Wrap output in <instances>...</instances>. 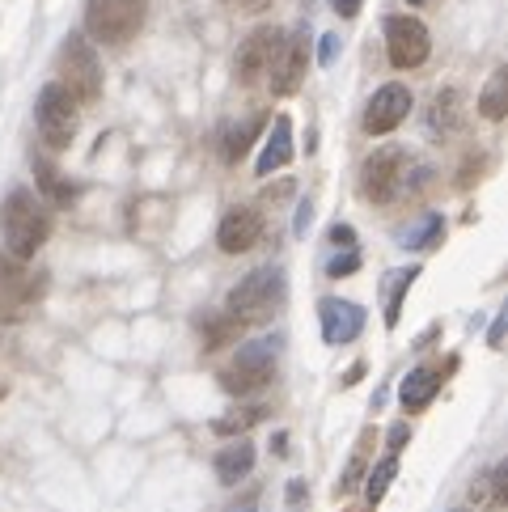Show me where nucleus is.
<instances>
[{
  "mask_svg": "<svg viewBox=\"0 0 508 512\" xmlns=\"http://www.w3.org/2000/svg\"><path fill=\"white\" fill-rule=\"evenodd\" d=\"M0 225H5V250L13 259H34L51 237V212L34 199V191H13L0 208Z\"/></svg>",
  "mask_w": 508,
  "mask_h": 512,
  "instance_id": "1",
  "label": "nucleus"
},
{
  "mask_svg": "<svg viewBox=\"0 0 508 512\" xmlns=\"http://www.w3.org/2000/svg\"><path fill=\"white\" fill-rule=\"evenodd\" d=\"M284 305V271L259 267L229 292V318L238 326H263L280 314Z\"/></svg>",
  "mask_w": 508,
  "mask_h": 512,
  "instance_id": "2",
  "label": "nucleus"
},
{
  "mask_svg": "<svg viewBox=\"0 0 508 512\" xmlns=\"http://www.w3.org/2000/svg\"><path fill=\"white\" fill-rule=\"evenodd\" d=\"M144 13H149V0H89L85 30L89 39H98L106 47H123L140 34Z\"/></svg>",
  "mask_w": 508,
  "mask_h": 512,
  "instance_id": "3",
  "label": "nucleus"
},
{
  "mask_svg": "<svg viewBox=\"0 0 508 512\" xmlns=\"http://www.w3.org/2000/svg\"><path fill=\"white\" fill-rule=\"evenodd\" d=\"M60 85L68 89V98L77 106H89L102 98V64H98V51L89 47L85 34H68L60 43Z\"/></svg>",
  "mask_w": 508,
  "mask_h": 512,
  "instance_id": "4",
  "label": "nucleus"
},
{
  "mask_svg": "<svg viewBox=\"0 0 508 512\" xmlns=\"http://www.w3.org/2000/svg\"><path fill=\"white\" fill-rule=\"evenodd\" d=\"M271 377H276V343L254 339V343H242L221 369V390L246 398V394H259Z\"/></svg>",
  "mask_w": 508,
  "mask_h": 512,
  "instance_id": "5",
  "label": "nucleus"
},
{
  "mask_svg": "<svg viewBox=\"0 0 508 512\" xmlns=\"http://www.w3.org/2000/svg\"><path fill=\"white\" fill-rule=\"evenodd\" d=\"M34 123H39V136L47 149H68L72 136H77V102L68 98V89L56 85H43L39 102H34Z\"/></svg>",
  "mask_w": 508,
  "mask_h": 512,
  "instance_id": "6",
  "label": "nucleus"
},
{
  "mask_svg": "<svg viewBox=\"0 0 508 512\" xmlns=\"http://www.w3.org/2000/svg\"><path fill=\"white\" fill-rule=\"evenodd\" d=\"M386 56L398 72L420 68L432 56V34L420 17H407V13L386 17Z\"/></svg>",
  "mask_w": 508,
  "mask_h": 512,
  "instance_id": "7",
  "label": "nucleus"
},
{
  "mask_svg": "<svg viewBox=\"0 0 508 512\" xmlns=\"http://www.w3.org/2000/svg\"><path fill=\"white\" fill-rule=\"evenodd\" d=\"M403 174H407V153L398 144H386V149H377L360 166V195L369 204H390L394 191L403 187Z\"/></svg>",
  "mask_w": 508,
  "mask_h": 512,
  "instance_id": "8",
  "label": "nucleus"
},
{
  "mask_svg": "<svg viewBox=\"0 0 508 512\" xmlns=\"http://www.w3.org/2000/svg\"><path fill=\"white\" fill-rule=\"evenodd\" d=\"M305 64H310V34L297 30V34H284V43L276 51V60L267 68V81H271V94L280 98H293L301 81H305Z\"/></svg>",
  "mask_w": 508,
  "mask_h": 512,
  "instance_id": "9",
  "label": "nucleus"
},
{
  "mask_svg": "<svg viewBox=\"0 0 508 512\" xmlns=\"http://www.w3.org/2000/svg\"><path fill=\"white\" fill-rule=\"evenodd\" d=\"M284 43V30L280 26H259L254 34H246V43L238 47V64H233V72H238L242 85H254L267 77L271 60H276V51Z\"/></svg>",
  "mask_w": 508,
  "mask_h": 512,
  "instance_id": "10",
  "label": "nucleus"
},
{
  "mask_svg": "<svg viewBox=\"0 0 508 512\" xmlns=\"http://www.w3.org/2000/svg\"><path fill=\"white\" fill-rule=\"evenodd\" d=\"M407 115H411V89L390 81V85H381L365 106V132L369 136H390Z\"/></svg>",
  "mask_w": 508,
  "mask_h": 512,
  "instance_id": "11",
  "label": "nucleus"
},
{
  "mask_svg": "<svg viewBox=\"0 0 508 512\" xmlns=\"http://www.w3.org/2000/svg\"><path fill=\"white\" fill-rule=\"evenodd\" d=\"M318 318H322V339L331 347L352 343V339H360V331H365V309L356 301H343V297H326L318 305Z\"/></svg>",
  "mask_w": 508,
  "mask_h": 512,
  "instance_id": "12",
  "label": "nucleus"
},
{
  "mask_svg": "<svg viewBox=\"0 0 508 512\" xmlns=\"http://www.w3.org/2000/svg\"><path fill=\"white\" fill-rule=\"evenodd\" d=\"M259 237H263V216L254 208H229L221 216V229H216V242H221L225 254H246Z\"/></svg>",
  "mask_w": 508,
  "mask_h": 512,
  "instance_id": "13",
  "label": "nucleus"
},
{
  "mask_svg": "<svg viewBox=\"0 0 508 512\" xmlns=\"http://www.w3.org/2000/svg\"><path fill=\"white\" fill-rule=\"evenodd\" d=\"M288 161H293V119L276 115V119H271L267 140H263V153H259V161H254V174L267 178V174L284 170Z\"/></svg>",
  "mask_w": 508,
  "mask_h": 512,
  "instance_id": "14",
  "label": "nucleus"
},
{
  "mask_svg": "<svg viewBox=\"0 0 508 512\" xmlns=\"http://www.w3.org/2000/svg\"><path fill=\"white\" fill-rule=\"evenodd\" d=\"M0 292L5 297H13L17 305H30L43 297V280L34 276V271H26V259H13V254H0Z\"/></svg>",
  "mask_w": 508,
  "mask_h": 512,
  "instance_id": "15",
  "label": "nucleus"
},
{
  "mask_svg": "<svg viewBox=\"0 0 508 512\" xmlns=\"http://www.w3.org/2000/svg\"><path fill=\"white\" fill-rule=\"evenodd\" d=\"M428 127L437 136H458L462 132V127H466V98H462V89H441V94L432 98Z\"/></svg>",
  "mask_w": 508,
  "mask_h": 512,
  "instance_id": "16",
  "label": "nucleus"
},
{
  "mask_svg": "<svg viewBox=\"0 0 508 512\" xmlns=\"http://www.w3.org/2000/svg\"><path fill=\"white\" fill-rule=\"evenodd\" d=\"M437 390H441V373H437V369H415V373H407L398 398H403L407 411H424L428 402L437 398Z\"/></svg>",
  "mask_w": 508,
  "mask_h": 512,
  "instance_id": "17",
  "label": "nucleus"
},
{
  "mask_svg": "<svg viewBox=\"0 0 508 512\" xmlns=\"http://www.w3.org/2000/svg\"><path fill=\"white\" fill-rule=\"evenodd\" d=\"M250 466H254V445H246V441L216 453V479H221L225 487H238L250 474Z\"/></svg>",
  "mask_w": 508,
  "mask_h": 512,
  "instance_id": "18",
  "label": "nucleus"
},
{
  "mask_svg": "<svg viewBox=\"0 0 508 512\" xmlns=\"http://www.w3.org/2000/svg\"><path fill=\"white\" fill-rule=\"evenodd\" d=\"M30 166H34V182H39V191H43L56 208H64L68 199H72V182H68L56 166H51L47 157H30Z\"/></svg>",
  "mask_w": 508,
  "mask_h": 512,
  "instance_id": "19",
  "label": "nucleus"
},
{
  "mask_svg": "<svg viewBox=\"0 0 508 512\" xmlns=\"http://www.w3.org/2000/svg\"><path fill=\"white\" fill-rule=\"evenodd\" d=\"M479 115L492 123H500L508 115V68H496L492 77H487L483 94H479Z\"/></svg>",
  "mask_w": 508,
  "mask_h": 512,
  "instance_id": "20",
  "label": "nucleus"
},
{
  "mask_svg": "<svg viewBox=\"0 0 508 512\" xmlns=\"http://www.w3.org/2000/svg\"><path fill=\"white\" fill-rule=\"evenodd\" d=\"M263 127H267L263 115H250V119H242V123H233L229 132H225V161H242V157L250 153V144L259 140Z\"/></svg>",
  "mask_w": 508,
  "mask_h": 512,
  "instance_id": "21",
  "label": "nucleus"
},
{
  "mask_svg": "<svg viewBox=\"0 0 508 512\" xmlns=\"http://www.w3.org/2000/svg\"><path fill=\"white\" fill-rule=\"evenodd\" d=\"M415 276H420V267H403V271H390V276H386V326H390V331L398 326L403 297H407V288H411Z\"/></svg>",
  "mask_w": 508,
  "mask_h": 512,
  "instance_id": "22",
  "label": "nucleus"
},
{
  "mask_svg": "<svg viewBox=\"0 0 508 512\" xmlns=\"http://www.w3.org/2000/svg\"><path fill=\"white\" fill-rule=\"evenodd\" d=\"M470 500H475V504H492V508H500V504L508 500V462H496L487 479H479L475 487H470Z\"/></svg>",
  "mask_w": 508,
  "mask_h": 512,
  "instance_id": "23",
  "label": "nucleus"
},
{
  "mask_svg": "<svg viewBox=\"0 0 508 512\" xmlns=\"http://www.w3.org/2000/svg\"><path fill=\"white\" fill-rule=\"evenodd\" d=\"M394 474H398V453H386V457H381V462L373 466L369 479H365V500H369V508L381 504V496H386L390 483H394Z\"/></svg>",
  "mask_w": 508,
  "mask_h": 512,
  "instance_id": "24",
  "label": "nucleus"
},
{
  "mask_svg": "<svg viewBox=\"0 0 508 512\" xmlns=\"http://www.w3.org/2000/svg\"><path fill=\"white\" fill-rule=\"evenodd\" d=\"M369 441H373V436L365 432V436H360V445H356V453H352V462H348V470H343L339 474V487H335V496H352V491L360 487V474H365V462H369Z\"/></svg>",
  "mask_w": 508,
  "mask_h": 512,
  "instance_id": "25",
  "label": "nucleus"
},
{
  "mask_svg": "<svg viewBox=\"0 0 508 512\" xmlns=\"http://www.w3.org/2000/svg\"><path fill=\"white\" fill-rule=\"evenodd\" d=\"M267 411L263 407H238V411H229V415H221V419H216V432H221V436H233V432H246V428H254V424H259V419H263Z\"/></svg>",
  "mask_w": 508,
  "mask_h": 512,
  "instance_id": "26",
  "label": "nucleus"
},
{
  "mask_svg": "<svg viewBox=\"0 0 508 512\" xmlns=\"http://www.w3.org/2000/svg\"><path fill=\"white\" fill-rule=\"evenodd\" d=\"M441 237H445V221H441V216H428V221L415 229V233H403V242L415 246V250H432Z\"/></svg>",
  "mask_w": 508,
  "mask_h": 512,
  "instance_id": "27",
  "label": "nucleus"
},
{
  "mask_svg": "<svg viewBox=\"0 0 508 512\" xmlns=\"http://www.w3.org/2000/svg\"><path fill=\"white\" fill-rule=\"evenodd\" d=\"M204 331H208V347H221V343H229L233 339V331H238V322L233 318H204Z\"/></svg>",
  "mask_w": 508,
  "mask_h": 512,
  "instance_id": "28",
  "label": "nucleus"
},
{
  "mask_svg": "<svg viewBox=\"0 0 508 512\" xmlns=\"http://www.w3.org/2000/svg\"><path fill=\"white\" fill-rule=\"evenodd\" d=\"M356 267H360V254H356V250H348L343 259H331V263H326V271H331L335 280H339V276H352Z\"/></svg>",
  "mask_w": 508,
  "mask_h": 512,
  "instance_id": "29",
  "label": "nucleus"
},
{
  "mask_svg": "<svg viewBox=\"0 0 508 512\" xmlns=\"http://www.w3.org/2000/svg\"><path fill=\"white\" fill-rule=\"evenodd\" d=\"M22 318H26V309L17 305L13 297H5V292H0V322H5V326H13V322H22Z\"/></svg>",
  "mask_w": 508,
  "mask_h": 512,
  "instance_id": "30",
  "label": "nucleus"
},
{
  "mask_svg": "<svg viewBox=\"0 0 508 512\" xmlns=\"http://www.w3.org/2000/svg\"><path fill=\"white\" fill-rule=\"evenodd\" d=\"M407 441H411V428H407V424H394V428H390V453H398Z\"/></svg>",
  "mask_w": 508,
  "mask_h": 512,
  "instance_id": "31",
  "label": "nucleus"
},
{
  "mask_svg": "<svg viewBox=\"0 0 508 512\" xmlns=\"http://www.w3.org/2000/svg\"><path fill=\"white\" fill-rule=\"evenodd\" d=\"M335 51H339V39H335V34H326V39H322V51H318V60H322V64H335Z\"/></svg>",
  "mask_w": 508,
  "mask_h": 512,
  "instance_id": "32",
  "label": "nucleus"
},
{
  "mask_svg": "<svg viewBox=\"0 0 508 512\" xmlns=\"http://www.w3.org/2000/svg\"><path fill=\"white\" fill-rule=\"evenodd\" d=\"M360 5H365V0H335V13H339V17H356Z\"/></svg>",
  "mask_w": 508,
  "mask_h": 512,
  "instance_id": "33",
  "label": "nucleus"
},
{
  "mask_svg": "<svg viewBox=\"0 0 508 512\" xmlns=\"http://www.w3.org/2000/svg\"><path fill=\"white\" fill-rule=\"evenodd\" d=\"M331 242H335V246H339V242H343V246H352V242H356V233H352L348 225H335V229H331Z\"/></svg>",
  "mask_w": 508,
  "mask_h": 512,
  "instance_id": "34",
  "label": "nucleus"
},
{
  "mask_svg": "<svg viewBox=\"0 0 508 512\" xmlns=\"http://www.w3.org/2000/svg\"><path fill=\"white\" fill-rule=\"evenodd\" d=\"M238 5H242L246 13H259V9H267V5H271V0H238Z\"/></svg>",
  "mask_w": 508,
  "mask_h": 512,
  "instance_id": "35",
  "label": "nucleus"
},
{
  "mask_svg": "<svg viewBox=\"0 0 508 512\" xmlns=\"http://www.w3.org/2000/svg\"><path fill=\"white\" fill-rule=\"evenodd\" d=\"M305 229H310V204H305L301 216H297V233H305Z\"/></svg>",
  "mask_w": 508,
  "mask_h": 512,
  "instance_id": "36",
  "label": "nucleus"
},
{
  "mask_svg": "<svg viewBox=\"0 0 508 512\" xmlns=\"http://www.w3.org/2000/svg\"><path fill=\"white\" fill-rule=\"evenodd\" d=\"M500 339H504V318H496V326H492V347H500Z\"/></svg>",
  "mask_w": 508,
  "mask_h": 512,
  "instance_id": "37",
  "label": "nucleus"
},
{
  "mask_svg": "<svg viewBox=\"0 0 508 512\" xmlns=\"http://www.w3.org/2000/svg\"><path fill=\"white\" fill-rule=\"evenodd\" d=\"M0 398H5V381H0Z\"/></svg>",
  "mask_w": 508,
  "mask_h": 512,
  "instance_id": "38",
  "label": "nucleus"
},
{
  "mask_svg": "<svg viewBox=\"0 0 508 512\" xmlns=\"http://www.w3.org/2000/svg\"><path fill=\"white\" fill-rule=\"evenodd\" d=\"M453 512H462V508H453Z\"/></svg>",
  "mask_w": 508,
  "mask_h": 512,
  "instance_id": "39",
  "label": "nucleus"
},
{
  "mask_svg": "<svg viewBox=\"0 0 508 512\" xmlns=\"http://www.w3.org/2000/svg\"><path fill=\"white\" fill-rule=\"evenodd\" d=\"M242 512H250V508H242Z\"/></svg>",
  "mask_w": 508,
  "mask_h": 512,
  "instance_id": "40",
  "label": "nucleus"
}]
</instances>
